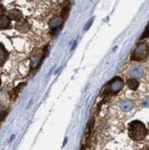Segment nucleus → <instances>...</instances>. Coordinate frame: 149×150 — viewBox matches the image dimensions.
Instances as JSON below:
<instances>
[{
	"instance_id": "obj_6",
	"label": "nucleus",
	"mask_w": 149,
	"mask_h": 150,
	"mask_svg": "<svg viewBox=\"0 0 149 150\" xmlns=\"http://www.w3.org/2000/svg\"><path fill=\"white\" fill-rule=\"evenodd\" d=\"M8 17H9L10 19H14V21H19V19L22 18V13L19 10L14 9V10L9 11Z\"/></svg>"
},
{
	"instance_id": "obj_1",
	"label": "nucleus",
	"mask_w": 149,
	"mask_h": 150,
	"mask_svg": "<svg viewBox=\"0 0 149 150\" xmlns=\"http://www.w3.org/2000/svg\"><path fill=\"white\" fill-rule=\"evenodd\" d=\"M147 134V130L143 122L133 121L129 125V135L133 140H143Z\"/></svg>"
},
{
	"instance_id": "obj_2",
	"label": "nucleus",
	"mask_w": 149,
	"mask_h": 150,
	"mask_svg": "<svg viewBox=\"0 0 149 150\" xmlns=\"http://www.w3.org/2000/svg\"><path fill=\"white\" fill-rule=\"evenodd\" d=\"M148 54H149V47L147 43L145 42L139 43L137 45V47L133 51L132 59L135 61H143L147 58Z\"/></svg>"
},
{
	"instance_id": "obj_15",
	"label": "nucleus",
	"mask_w": 149,
	"mask_h": 150,
	"mask_svg": "<svg viewBox=\"0 0 149 150\" xmlns=\"http://www.w3.org/2000/svg\"><path fill=\"white\" fill-rule=\"evenodd\" d=\"M66 2V0H54V3L55 4H57L58 6H60V5H62L63 3H64Z\"/></svg>"
},
{
	"instance_id": "obj_9",
	"label": "nucleus",
	"mask_w": 149,
	"mask_h": 150,
	"mask_svg": "<svg viewBox=\"0 0 149 150\" xmlns=\"http://www.w3.org/2000/svg\"><path fill=\"white\" fill-rule=\"evenodd\" d=\"M121 108L124 112H129L133 109V102L130 100H124L121 103Z\"/></svg>"
},
{
	"instance_id": "obj_3",
	"label": "nucleus",
	"mask_w": 149,
	"mask_h": 150,
	"mask_svg": "<svg viewBox=\"0 0 149 150\" xmlns=\"http://www.w3.org/2000/svg\"><path fill=\"white\" fill-rule=\"evenodd\" d=\"M108 86H109L108 88H109V92L116 94L122 88V87H124V81H122V79H121L120 77H114L113 79L109 83Z\"/></svg>"
},
{
	"instance_id": "obj_10",
	"label": "nucleus",
	"mask_w": 149,
	"mask_h": 150,
	"mask_svg": "<svg viewBox=\"0 0 149 150\" xmlns=\"http://www.w3.org/2000/svg\"><path fill=\"white\" fill-rule=\"evenodd\" d=\"M8 56V52H6L3 46V44H1V66H3L4 62L6 60V58Z\"/></svg>"
},
{
	"instance_id": "obj_7",
	"label": "nucleus",
	"mask_w": 149,
	"mask_h": 150,
	"mask_svg": "<svg viewBox=\"0 0 149 150\" xmlns=\"http://www.w3.org/2000/svg\"><path fill=\"white\" fill-rule=\"evenodd\" d=\"M0 26H1V29H8L10 26V18L6 17L4 15L1 16V19H0Z\"/></svg>"
},
{
	"instance_id": "obj_14",
	"label": "nucleus",
	"mask_w": 149,
	"mask_h": 150,
	"mask_svg": "<svg viewBox=\"0 0 149 150\" xmlns=\"http://www.w3.org/2000/svg\"><path fill=\"white\" fill-rule=\"evenodd\" d=\"M143 105H144L145 107H149V98H147V99L144 100V101H143Z\"/></svg>"
},
{
	"instance_id": "obj_12",
	"label": "nucleus",
	"mask_w": 149,
	"mask_h": 150,
	"mask_svg": "<svg viewBox=\"0 0 149 150\" xmlns=\"http://www.w3.org/2000/svg\"><path fill=\"white\" fill-rule=\"evenodd\" d=\"M68 13H69V6H64V8H63L62 13H61V17L64 18V21L67 18Z\"/></svg>"
},
{
	"instance_id": "obj_11",
	"label": "nucleus",
	"mask_w": 149,
	"mask_h": 150,
	"mask_svg": "<svg viewBox=\"0 0 149 150\" xmlns=\"http://www.w3.org/2000/svg\"><path fill=\"white\" fill-rule=\"evenodd\" d=\"M24 85L25 84H20V85H18V86L14 89V90H13L12 91V92H11V98H12V96L13 95H14V98H13V99H15V98L18 96V92H19V91H20V89L24 87Z\"/></svg>"
},
{
	"instance_id": "obj_4",
	"label": "nucleus",
	"mask_w": 149,
	"mask_h": 150,
	"mask_svg": "<svg viewBox=\"0 0 149 150\" xmlns=\"http://www.w3.org/2000/svg\"><path fill=\"white\" fill-rule=\"evenodd\" d=\"M63 23H64V18L62 17H54L50 21L49 26H50L51 30H56L62 27Z\"/></svg>"
},
{
	"instance_id": "obj_8",
	"label": "nucleus",
	"mask_w": 149,
	"mask_h": 150,
	"mask_svg": "<svg viewBox=\"0 0 149 150\" xmlns=\"http://www.w3.org/2000/svg\"><path fill=\"white\" fill-rule=\"evenodd\" d=\"M127 85L130 89L135 90V89H137V88L139 86V82L137 81L136 78H130V79L127 81Z\"/></svg>"
},
{
	"instance_id": "obj_13",
	"label": "nucleus",
	"mask_w": 149,
	"mask_h": 150,
	"mask_svg": "<svg viewBox=\"0 0 149 150\" xmlns=\"http://www.w3.org/2000/svg\"><path fill=\"white\" fill-rule=\"evenodd\" d=\"M147 37H149V24H148V26H147V27H146L145 30L144 31V33H143V35H142L141 39L147 38Z\"/></svg>"
},
{
	"instance_id": "obj_5",
	"label": "nucleus",
	"mask_w": 149,
	"mask_h": 150,
	"mask_svg": "<svg viewBox=\"0 0 149 150\" xmlns=\"http://www.w3.org/2000/svg\"><path fill=\"white\" fill-rule=\"evenodd\" d=\"M129 74H130V76L133 77L138 78L143 76V70H142V68L139 67H133L130 69V71H129Z\"/></svg>"
}]
</instances>
